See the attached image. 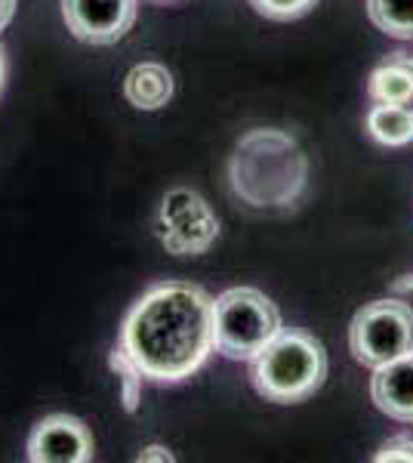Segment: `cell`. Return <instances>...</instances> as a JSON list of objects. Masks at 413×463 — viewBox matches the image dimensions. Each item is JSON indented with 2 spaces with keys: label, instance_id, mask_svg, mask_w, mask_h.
I'll return each mask as SVG.
<instances>
[{
  "label": "cell",
  "instance_id": "obj_5",
  "mask_svg": "<svg viewBox=\"0 0 413 463\" xmlns=\"http://www.w3.org/2000/svg\"><path fill=\"white\" fill-rule=\"evenodd\" d=\"M349 349L355 362L380 368L413 353V309L401 300H377L355 312L349 325Z\"/></svg>",
  "mask_w": 413,
  "mask_h": 463
},
{
  "label": "cell",
  "instance_id": "obj_17",
  "mask_svg": "<svg viewBox=\"0 0 413 463\" xmlns=\"http://www.w3.org/2000/svg\"><path fill=\"white\" fill-rule=\"evenodd\" d=\"M139 463H148V460H161V463H170L173 460V454H170V448H164V445H148L145 451L136 458Z\"/></svg>",
  "mask_w": 413,
  "mask_h": 463
},
{
  "label": "cell",
  "instance_id": "obj_3",
  "mask_svg": "<svg viewBox=\"0 0 413 463\" xmlns=\"http://www.w3.org/2000/svg\"><path fill=\"white\" fill-rule=\"evenodd\" d=\"M327 353L305 331H277L275 340L253 358V386L266 402L296 405L324 386Z\"/></svg>",
  "mask_w": 413,
  "mask_h": 463
},
{
  "label": "cell",
  "instance_id": "obj_15",
  "mask_svg": "<svg viewBox=\"0 0 413 463\" xmlns=\"http://www.w3.org/2000/svg\"><path fill=\"white\" fill-rule=\"evenodd\" d=\"M111 364H115V368H121V383H124V386H121V392H124V405H127V411H136V402H139L136 386H139V380H142L139 368L130 362V355H127L121 346H115V353H111Z\"/></svg>",
  "mask_w": 413,
  "mask_h": 463
},
{
  "label": "cell",
  "instance_id": "obj_18",
  "mask_svg": "<svg viewBox=\"0 0 413 463\" xmlns=\"http://www.w3.org/2000/svg\"><path fill=\"white\" fill-rule=\"evenodd\" d=\"M13 13H16V0H0V32L10 25Z\"/></svg>",
  "mask_w": 413,
  "mask_h": 463
},
{
  "label": "cell",
  "instance_id": "obj_7",
  "mask_svg": "<svg viewBox=\"0 0 413 463\" xmlns=\"http://www.w3.org/2000/svg\"><path fill=\"white\" fill-rule=\"evenodd\" d=\"M139 0H62L69 32L89 47H111L136 22Z\"/></svg>",
  "mask_w": 413,
  "mask_h": 463
},
{
  "label": "cell",
  "instance_id": "obj_9",
  "mask_svg": "<svg viewBox=\"0 0 413 463\" xmlns=\"http://www.w3.org/2000/svg\"><path fill=\"white\" fill-rule=\"evenodd\" d=\"M371 399L392 420L413 423V353L373 368Z\"/></svg>",
  "mask_w": 413,
  "mask_h": 463
},
{
  "label": "cell",
  "instance_id": "obj_12",
  "mask_svg": "<svg viewBox=\"0 0 413 463\" xmlns=\"http://www.w3.org/2000/svg\"><path fill=\"white\" fill-rule=\"evenodd\" d=\"M367 133L386 148H401L413 143V109L377 102L367 111Z\"/></svg>",
  "mask_w": 413,
  "mask_h": 463
},
{
  "label": "cell",
  "instance_id": "obj_13",
  "mask_svg": "<svg viewBox=\"0 0 413 463\" xmlns=\"http://www.w3.org/2000/svg\"><path fill=\"white\" fill-rule=\"evenodd\" d=\"M367 16L382 34L413 41V0H367Z\"/></svg>",
  "mask_w": 413,
  "mask_h": 463
},
{
  "label": "cell",
  "instance_id": "obj_14",
  "mask_svg": "<svg viewBox=\"0 0 413 463\" xmlns=\"http://www.w3.org/2000/svg\"><path fill=\"white\" fill-rule=\"evenodd\" d=\"M250 6L259 16L272 22H293L303 19L305 13H312L318 6V0H250Z\"/></svg>",
  "mask_w": 413,
  "mask_h": 463
},
{
  "label": "cell",
  "instance_id": "obj_4",
  "mask_svg": "<svg viewBox=\"0 0 413 463\" xmlns=\"http://www.w3.org/2000/svg\"><path fill=\"white\" fill-rule=\"evenodd\" d=\"M281 331V312L257 288H231L213 300V349L225 358H257Z\"/></svg>",
  "mask_w": 413,
  "mask_h": 463
},
{
  "label": "cell",
  "instance_id": "obj_11",
  "mask_svg": "<svg viewBox=\"0 0 413 463\" xmlns=\"http://www.w3.org/2000/svg\"><path fill=\"white\" fill-rule=\"evenodd\" d=\"M367 93H371L373 102H382V106L413 109V59L404 53L386 59L380 69H373Z\"/></svg>",
  "mask_w": 413,
  "mask_h": 463
},
{
  "label": "cell",
  "instance_id": "obj_8",
  "mask_svg": "<svg viewBox=\"0 0 413 463\" xmlns=\"http://www.w3.org/2000/svg\"><path fill=\"white\" fill-rule=\"evenodd\" d=\"M93 454V432L71 414L43 417L28 436V460L34 463H89Z\"/></svg>",
  "mask_w": 413,
  "mask_h": 463
},
{
  "label": "cell",
  "instance_id": "obj_16",
  "mask_svg": "<svg viewBox=\"0 0 413 463\" xmlns=\"http://www.w3.org/2000/svg\"><path fill=\"white\" fill-rule=\"evenodd\" d=\"M377 460H413V439L408 436H398V439H389L386 445L380 448Z\"/></svg>",
  "mask_w": 413,
  "mask_h": 463
},
{
  "label": "cell",
  "instance_id": "obj_10",
  "mask_svg": "<svg viewBox=\"0 0 413 463\" xmlns=\"http://www.w3.org/2000/svg\"><path fill=\"white\" fill-rule=\"evenodd\" d=\"M124 96L133 109L155 111L164 109L173 99V74L161 62H139L127 71L124 78Z\"/></svg>",
  "mask_w": 413,
  "mask_h": 463
},
{
  "label": "cell",
  "instance_id": "obj_6",
  "mask_svg": "<svg viewBox=\"0 0 413 463\" xmlns=\"http://www.w3.org/2000/svg\"><path fill=\"white\" fill-rule=\"evenodd\" d=\"M155 235L173 257H201L220 235V220L204 195L176 185L161 198L155 216Z\"/></svg>",
  "mask_w": 413,
  "mask_h": 463
},
{
  "label": "cell",
  "instance_id": "obj_1",
  "mask_svg": "<svg viewBox=\"0 0 413 463\" xmlns=\"http://www.w3.org/2000/svg\"><path fill=\"white\" fill-rule=\"evenodd\" d=\"M121 349L155 383L192 377L213 353V300L189 281H167L148 290L127 312Z\"/></svg>",
  "mask_w": 413,
  "mask_h": 463
},
{
  "label": "cell",
  "instance_id": "obj_2",
  "mask_svg": "<svg viewBox=\"0 0 413 463\" xmlns=\"http://www.w3.org/2000/svg\"><path fill=\"white\" fill-rule=\"evenodd\" d=\"M229 183L250 207H293L309 185V158L287 130L257 127L238 139Z\"/></svg>",
  "mask_w": 413,
  "mask_h": 463
},
{
  "label": "cell",
  "instance_id": "obj_19",
  "mask_svg": "<svg viewBox=\"0 0 413 463\" xmlns=\"http://www.w3.org/2000/svg\"><path fill=\"white\" fill-rule=\"evenodd\" d=\"M0 84H4V53H0Z\"/></svg>",
  "mask_w": 413,
  "mask_h": 463
}]
</instances>
